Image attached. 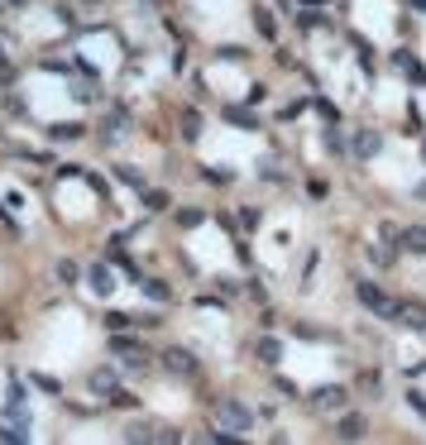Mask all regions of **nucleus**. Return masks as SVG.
Segmentation results:
<instances>
[{"label":"nucleus","instance_id":"13","mask_svg":"<svg viewBox=\"0 0 426 445\" xmlns=\"http://www.w3.org/2000/svg\"><path fill=\"white\" fill-rule=\"evenodd\" d=\"M254 29H259V39H268V44L278 39V20H273L268 10H254Z\"/></svg>","mask_w":426,"mask_h":445},{"label":"nucleus","instance_id":"20","mask_svg":"<svg viewBox=\"0 0 426 445\" xmlns=\"http://www.w3.org/2000/svg\"><path fill=\"white\" fill-rule=\"evenodd\" d=\"M182 130H187V139H197V130H201V115L197 110H182Z\"/></svg>","mask_w":426,"mask_h":445},{"label":"nucleus","instance_id":"2","mask_svg":"<svg viewBox=\"0 0 426 445\" xmlns=\"http://www.w3.org/2000/svg\"><path fill=\"white\" fill-rule=\"evenodd\" d=\"M215 421H220V431H230V436H249V431H254V421H259V412H249L244 402L225 397V402L215 407Z\"/></svg>","mask_w":426,"mask_h":445},{"label":"nucleus","instance_id":"3","mask_svg":"<svg viewBox=\"0 0 426 445\" xmlns=\"http://www.w3.org/2000/svg\"><path fill=\"white\" fill-rule=\"evenodd\" d=\"M354 297H359V307L373 316H383V321H393L398 316V297H388V292L378 288V283H369V278H359L354 283Z\"/></svg>","mask_w":426,"mask_h":445},{"label":"nucleus","instance_id":"21","mask_svg":"<svg viewBox=\"0 0 426 445\" xmlns=\"http://www.w3.org/2000/svg\"><path fill=\"white\" fill-rule=\"evenodd\" d=\"M225 120H235V125H244V130H254V115H249V110H230V105H225Z\"/></svg>","mask_w":426,"mask_h":445},{"label":"nucleus","instance_id":"22","mask_svg":"<svg viewBox=\"0 0 426 445\" xmlns=\"http://www.w3.org/2000/svg\"><path fill=\"white\" fill-rule=\"evenodd\" d=\"M115 178H125V182H130L134 192H144V178H139V173H134V168H115Z\"/></svg>","mask_w":426,"mask_h":445},{"label":"nucleus","instance_id":"10","mask_svg":"<svg viewBox=\"0 0 426 445\" xmlns=\"http://www.w3.org/2000/svg\"><path fill=\"white\" fill-rule=\"evenodd\" d=\"M354 388H359V393H369V397H383V378H378V368H359Z\"/></svg>","mask_w":426,"mask_h":445},{"label":"nucleus","instance_id":"24","mask_svg":"<svg viewBox=\"0 0 426 445\" xmlns=\"http://www.w3.org/2000/svg\"><path fill=\"white\" fill-rule=\"evenodd\" d=\"M81 125H53V139H77Z\"/></svg>","mask_w":426,"mask_h":445},{"label":"nucleus","instance_id":"17","mask_svg":"<svg viewBox=\"0 0 426 445\" xmlns=\"http://www.w3.org/2000/svg\"><path fill=\"white\" fill-rule=\"evenodd\" d=\"M201 220H206V215H201L197 206H182V211H178V225H182V230H192V225H201Z\"/></svg>","mask_w":426,"mask_h":445},{"label":"nucleus","instance_id":"14","mask_svg":"<svg viewBox=\"0 0 426 445\" xmlns=\"http://www.w3.org/2000/svg\"><path fill=\"white\" fill-rule=\"evenodd\" d=\"M354 154H359V158H373V154H378V134L364 130L359 139H354Z\"/></svg>","mask_w":426,"mask_h":445},{"label":"nucleus","instance_id":"1","mask_svg":"<svg viewBox=\"0 0 426 445\" xmlns=\"http://www.w3.org/2000/svg\"><path fill=\"white\" fill-rule=\"evenodd\" d=\"M307 407H312L317 417H340V412L350 407V388L345 383H321V388L307 393Z\"/></svg>","mask_w":426,"mask_h":445},{"label":"nucleus","instance_id":"18","mask_svg":"<svg viewBox=\"0 0 426 445\" xmlns=\"http://www.w3.org/2000/svg\"><path fill=\"white\" fill-rule=\"evenodd\" d=\"M77 278H81V268H77L72 259H62V263H58V283H77Z\"/></svg>","mask_w":426,"mask_h":445},{"label":"nucleus","instance_id":"5","mask_svg":"<svg viewBox=\"0 0 426 445\" xmlns=\"http://www.w3.org/2000/svg\"><path fill=\"white\" fill-rule=\"evenodd\" d=\"M159 364L168 368V373H178V378H197V373H201V359H197L192 350H182V345H168L159 354Z\"/></svg>","mask_w":426,"mask_h":445},{"label":"nucleus","instance_id":"6","mask_svg":"<svg viewBox=\"0 0 426 445\" xmlns=\"http://www.w3.org/2000/svg\"><path fill=\"white\" fill-rule=\"evenodd\" d=\"M335 436H340V441H359V436H369V421L345 407V412L335 417Z\"/></svg>","mask_w":426,"mask_h":445},{"label":"nucleus","instance_id":"23","mask_svg":"<svg viewBox=\"0 0 426 445\" xmlns=\"http://www.w3.org/2000/svg\"><path fill=\"white\" fill-rule=\"evenodd\" d=\"M206 178H211V187H225V182H235V173H225V168H211Z\"/></svg>","mask_w":426,"mask_h":445},{"label":"nucleus","instance_id":"27","mask_svg":"<svg viewBox=\"0 0 426 445\" xmlns=\"http://www.w3.org/2000/svg\"><path fill=\"white\" fill-rule=\"evenodd\" d=\"M412 197H417V201H426V182H417V192H412Z\"/></svg>","mask_w":426,"mask_h":445},{"label":"nucleus","instance_id":"19","mask_svg":"<svg viewBox=\"0 0 426 445\" xmlns=\"http://www.w3.org/2000/svg\"><path fill=\"white\" fill-rule=\"evenodd\" d=\"M106 326H110V331H130V326H139V321H134V316H125V312H110Z\"/></svg>","mask_w":426,"mask_h":445},{"label":"nucleus","instance_id":"8","mask_svg":"<svg viewBox=\"0 0 426 445\" xmlns=\"http://www.w3.org/2000/svg\"><path fill=\"white\" fill-rule=\"evenodd\" d=\"M398 244L407 249V254H422L426 259V225H407V230H398Z\"/></svg>","mask_w":426,"mask_h":445},{"label":"nucleus","instance_id":"12","mask_svg":"<svg viewBox=\"0 0 426 445\" xmlns=\"http://www.w3.org/2000/svg\"><path fill=\"white\" fill-rule=\"evenodd\" d=\"M91 388L110 397L115 388H120V373H115V368H96V373H91Z\"/></svg>","mask_w":426,"mask_h":445},{"label":"nucleus","instance_id":"4","mask_svg":"<svg viewBox=\"0 0 426 445\" xmlns=\"http://www.w3.org/2000/svg\"><path fill=\"white\" fill-rule=\"evenodd\" d=\"M110 354H115L120 364H130V368H149V364H154V354H149V345L130 340V336H110Z\"/></svg>","mask_w":426,"mask_h":445},{"label":"nucleus","instance_id":"9","mask_svg":"<svg viewBox=\"0 0 426 445\" xmlns=\"http://www.w3.org/2000/svg\"><path fill=\"white\" fill-rule=\"evenodd\" d=\"M86 283H91V292H96V297H110V292H115V273H110L106 263H96V268L86 273Z\"/></svg>","mask_w":426,"mask_h":445},{"label":"nucleus","instance_id":"26","mask_svg":"<svg viewBox=\"0 0 426 445\" xmlns=\"http://www.w3.org/2000/svg\"><path fill=\"white\" fill-rule=\"evenodd\" d=\"M407 402H412V412H422V417H426V397L417 393V388H412V393H407Z\"/></svg>","mask_w":426,"mask_h":445},{"label":"nucleus","instance_id":"7","mask_svg":"<svg viewBox=\"0 0 426 445\" xmlns=\"http://www.w3.org/2000/svg\"><path fill=\"white\" fill-rule=\"evenodd\" d=\"M393 321H402L407 331H426V307L422 302H407V297H398V316Z\"/></svg>","mask_w":426,"mask_h":445},{"label":"nucleus","instance_id":"28","mask_svg":"<svg viewBox=\"0 0 426 445\" xmlns=\"http://www.w3.org/2000/svg\"><path fill=\"white\" fill-rule=\"evenodd\" d=\"M422 158H426V144H422Z\"/></svg>","mask_w":426,"mask_h":445},{"label":"nucleus","instance_id":"15","mask_svg":"<svg viewBox=\"0 0 426 445\" xmlns=\"http://www.w3.org/2000/svg\"><path fill=\"white\" fill-rule=\"evenodd\" d=\"M259 359H264V364H278V359H283V345L264 336V340H259Z\"/></svg>","mask_w":426,"mask_h":445},{"label":"nucleus","instance_id":"25","mask_svg":"<svg viewBox=\"0 0 426 445\" xmlns=\"http://www.w3.org/2000/svg\"><path fill=\"white\" fill-rule=\"evenodd\" d=\"M0 81H5V86L15 81V67H10V58H5V48H0Z\"/></svg>","mask_w":426,"mask_h":445},{"label":"nucleus","instance_id":"11","mask_svg":"<svg viewBox=\"0 0 426 445\" xmlns=\"http://www.w3.org/2000/svg\"><path fill=\"white\" fill-rule=\"evenodd\" d=\"M139 288H144L149 302H173V288H168L163 278H139Z\"/></svg>","mask_w":426,"mask_h":445},{"label":"nucleus","instance_id":"16","mask_svg":"<svg viewBox=\"0 0 426 445\" xmlns=\"http://www.w3.org/2000/svg\"><path fill=\"white\" fill-rule=\"evenodd\" d=\"M139 197H144V206H149V211H163V206H168V192H159V187H144Z\"/></svg>","mask_w":426,"mask_h":445}]
</instances>
